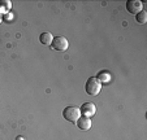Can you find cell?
<instances>
[{"label": "cell", "mask_w": 147, "mask_h": 140, "mask_svg": "<svg viewBox=\"0 0 147 140\" xmlns=\"http://www.w3.org/2000/svg\"><path fill=\"white\" fill-rule=\"evenodd\" d=\"M100 90H102V84L98 82V79L95 77H90L85 83V91L90 96H96L100 92Z\"/></svg>", "instance_id": "1"}, {"label": "cell", "mask_w": 147, "mask_h": 140, "mask_svg": "<svg viewBox=\"0 0 147 140\" xmlns=\"http://www.w3.org/2000/svg\"><path fill=\"white\" fill-rule=\"evenodd\" d=\"M63 117H64L67 121L74 123V122H77V119L81 117L80 108H77V107H67L64 110H63Z\"/></svg>", "instance_id": "2"}, {"label": "cell", "mask_w": 147, "mask_h": 140, "mask_svg": "<svg viewBox=\"0 0 147 140\" xmlns=\"http://www.w3.org/2000/svg\"><path fill=\"white\" fill-rule=\"evenodd\" d=\"M68 47H69V42H68V39L64 38V36H55L52 43H51V48L55 51H60V52L67 51Z\"/></svg>", "instance_id": "3"}, {"label": "cell", "mask_w": 147, "mask_h": 140, "mask_svg": "<svg viewBox=\"0 0 147 140\" xmlns=\"http://www.w3.org/2000/svg\"><path fill=\"white\" fill-rule=\"evenodd\" d=\"M126 9H128L129 13L137 14L143 9V3L141 0H128L126 1Z\"/></svg>", "instance_id": "4"}, {"label": "cell", "mask_w": 147, "mask_h": 140, "mask_svg": "<svg viewBox=\"0 0 147 140\" xmlns=\"http://www.w3.org/2000/svg\"><path fill=\"white\" fill-rule=\"evenodd\" d=\"M80 112H81V115H83V117H92V115L96 113V107H95V104H92V102H85V104H82V107L80 108Z\"/></svg>", "instance_id": "5"}, {"label": "cell", "mask_w": 147, "mask_h": 140, "mask_svg": "<svg viewBox=\"0 0 147 140\" xmlns=\"http://www.w3.org/2000/svg\"><path fill=\"white\" fill-rule=\"evenodd\" d=\"M76 125H77V127L80 130H82V131H87V130L91 129V119H90L89 117H83V115H81L80 118L77 119Z\"/></svg>", "instance_id": "6"}, {"label": "cell", "mask_w": 147, "mask_h": 140, "mask_svg": "<svg viewBox=\"0 0 147 140\" xmlns=\"http://www.w3.org/2000/svg\"><path fill=\"white\" fill-rule=\"evenodd\" d=\"M39 40L45 46H51V43L53 40V35L51 33H42L40 36H39Z\"/></svg>", "instance_id": "7"}, {"label": "cell", "mask_w": 147, "mask_h": 140, "mask_svg": "<svg viewBox=\"0 0 147 140\" xmlns=\"http://www.w3.org/2000/svg\"><path fill=\"white\" fill-rule=\"evenodd\" d=\"M96 79L100 84H102V83H109L111 82V74L107 72H100L99 74L96 75Z\"/></svg>", "instance_id": "8"}, {"label": "cell", "mask_w": 147, "mask_h": 140, "mask_svg": "<svg viewBox=\"0 0 147 140\" xmlns=\"http://www.w3.org/2000/svg\"><path fill=\"white\" fill-rule=\"evenodd\" d=\"M136 21L138 22L139 25H144V23L147 22V12L142 9L139 13H137L136 14Z\"/></svg>", "instance_id": "9"}, {"label": "cell", "mask_w": 147, "mask_h": 140, "mask_svg": "<svg viewBox=\"0 0 147 140\" xmlns=\"http://www.w3.org/2000/svg\"><path fill=\"white\" fill-rule=\"evenodd\" d=\"M4 16H7V17H3V19H5V21H9V19H13V13H7V14H4Z\"/></svg>", "instance_id": "10"}, {"label": "cell", "mask_w": 147, "mask_h": 140, "mask_svg": "<svg viewBox=\"0 0 147 140\" xmlns=\"http://www.w3.org/2000/svg\"><path fill=\"white\" fill-rule=\"evenodd\" d=\"M16 140H25V139H24L22 136H17V137H16Z\"/></svg>", "instance_id": "11"}, {"label": "cell", "mask_w": 147, "mask_h": 140, "mask_svg": "<svg viewBox=\"0 0 147 140\" xmlns=\"http://www.w3.org/2000/svg\"><path fill=\"white\" fill-rule=\"evenodd\" d=\"M1 21H3V17L0 16V23H1Z\"/></svg>", "instance_id": "12"}]
</instances>
